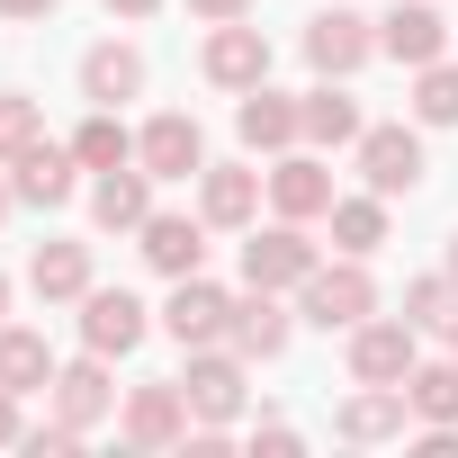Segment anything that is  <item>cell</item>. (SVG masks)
Returning a JSON list of instances; mask_svg holds the SVG:
<instances>
[{
	"mask_svg": "<svg viewBox=\"0 0 458 458\" xmlns=\"http://www.w3.org/2000/svg\"><path fill=\"white\" fill-rule=\"evenodd\" d=\"M369 315H377V279H369V261H360V252L315 261V279H306V324L351 333V324H369Z\"/></svg>",
	"mask_w": 458,
	"mask_h": 458,
	"instance_id": "cell-1",
	"label": "cell"
},
{
	"mask_svg": "<svg viewBox=\"0 0 458 458\" xmlns=\"http://www.w3.org/2000/svg\"><path fill=\"white\" fill-rule=\"evenodd\" d=\"M180 395H189V413H198V422H234V413H243V351H234V342L189 351Z\"/></svg>",
	"mask_w": 458,
	"mask_h": 458,
	"instance_id": "cell-2",
	"label": "cell"
},
{
	"mask_svg": "<svg viewBox=\"0 0 458 458\" xmlns=\"http://www.w3.org/2000/svg\"><path fill=\"white\" fill-rule=\"evenodd\" d=\"M225 324H234V297H225L207 270H189V279H171V306H162V333L180 342V351H207V342H225Z\"/></svg>",
	"mask_w": 458,
	"mask_h": 458,
	"instance_id": "cell-3",
	"label": "cell"
},
{
	"mask_svg": "<svg viewBox=\"0 0 458 458\" xmlns=\"http://www.w3.org/2000/svg\"><path fill=\"white\" fill-rule=\"evenodd\" d=\"M413 324L404 315H369V324H351V377L360 386H404L413 377Z\"/></svg>",
	"mask_w": 458,
	"mask_h": 458,
	"instance_id": "cell-4",
	"label": "cell"
},
{
	"mask_svg": "<svg viewBox=\"0 0 458 458\" xmlns=\"http://www.w3.org/2000/svg\"><path fill=\"white\" fill-rule=\"evenodd\" d=\"M306 279H315V243L297 216H279L270 234L243 243V288H306Z\"/></svg>",
	"mask_w": 458,
	"mask_h": 458,
	"instance_id": "cell-5",
	"label": "cell"
},
{
	"mask_svg": "<svg viewBox=\"0 0 458 458\" xmlns=\"http://www.w3.org/2000/svg\"><path fill=\"white\" fill-rule=\"evenodd\" d=\"M369 55H377V28H369L360 10H315V28H306V64H315L324 81H351Z\"/></svg>",
	"mask_w": 458,
	"mask_h": 458,
	"instance_id": "cell-6",
	"label": "cell"
},
{
	"mask_svg": "<svg viewBox=\"0 0 458 458\" xmlns=\"http://www.w3.org/2000/svg\"><path fill=\"white\" fill-rule=\"evenodd\" d=\"M360 180L377 198H413L422 189V135L413 126H369L360 135Z\"/></svg>",
	"mask_w": 458,
	"mask_h": 458,
	"instance_id": "cell-7",
	"label": "cell"
},
{
	"mask_svg": "<svg viewBox=\"0 0 458 458\" xmlns=\"http://www.w3.org/2000/svg\"><path fill=\"white\" fill-rule=\"evenodd\" d=\"M440 46H449V19L431 10V0H395V10L377 19V55H395L404 72H422V64H440Z\"/></svg>",
	"mask_w": 458,
	"mask_h": 458,
	"instance_id": "cell-8",
	"label": "cell"
},
{
	"mask_svg": "<svg viewBox=\"0 0 458 458\" xmlns=\"http://www.w3.org/2000/svg\"><path fill=\"white\" fill-rule=\"evenodd\" d=\"M135 162H144L153 180H189V171H207V135H198V117L162 108V117L135 135Z\"/></svg>",
	"mask_w": 458,
	"mask_h": 458,
	"instance_id": "cell-9",
	"label": "cell"
},
{
	"mask_svg": "<svg viewBox=\"0 0 458 458\" xmlns=\"http://www.w3.org/2000/svg\"><path fill=\"white\" fill-rule=\"evenodd\" d=\"M207 81H216V90H261V81H270V37L243 28V19H225V28L207 37Z\"/></svg>",
	"mask_w": 458,
	"mask_h": 458,
	"instance_id": "cell-10",
	"label": "cell"
},
{
	"mask_svg": "<svg viewBox=\"0 0 458 458\" xmlns=\"http://www.w3.org/2000/svg\"><path fill=\"white\" fill-rule=\"evenodd\" d=\"M135 342H144V306H135L126 288H90V297H81V351L126 360Z\"/></svg>",
	"mask_w": 458,
	"mask_h": 458,
	"instance_id": "cell-11",
	"label": "cell"
},
{
	"mask_svg": "<svg viewBox=\"0 0 458 458\" xmlns=\"http://www.w3.org/2000/svg\"><path fill=\"white\" fill-rule=\"evenodd\" d=\"M117 431H126L135 449H180V440H189V395H180V386H135L126 413H117Z\"/></svg>",
	"mask_w": 458,
	"mask_h": 458,
	"instance_id": "cell-12",
	"label": "cell"
},
{
	"mask_svg": "<svg viewBox=\"0 0 458 458\" xmlns=\"http://www.w3.org/2000/svg\"><path fill=\"white\" fill-rule=\"evenodd\" d=\"M234 135H243L252 153H288V144L306 135V108H297L288 90H270V81H261V90H243V108H234Z\"/></svg>",
	"mask_w": 458,
	"mask_h": 458,
	"instance_id": "cell-13",
	"label": "cell"
},
{
	"mask_svg": "<svg viewBox=\"0 0 458 458\" xmlns=\"http://www.w3.org/2000/svg\"><path fill=\"white\" fill-rule=\"evenodd\" d=\"M72 171H81V153H72V144H46V135H37V144H28V153L10 162V189H19L28 207H64V198L81 189Z\"/></svg>",
	"mask_w": 458,
	"mask_h": 458,
	"instance_id": "cell-14",
	"label": "cell"
},
{
	"mask_svg": "<svg viewBox=\"0 0 458 458\" xmlns=\"http://www.w3.org/2000/svg\"><path fill=\"white\" fill-rule=\"evenodd\" d=\"M162 279H189L207 270V216H144V243H135Z\"/></svg>",
	"mask_w": 458,
	"mask_h": 458,
	"instance_id": "cell-15",
	"label": "cell"
},
{
	"mask_svg": "<svg viewBox=\"0 0 458 458\" xmlns=\"http://www.w3.org/2000/svg\"><path fill=\"white\" fill-rule=\"evenodd\" d=\"M90 216L108 225V234H144V216H153V171H144V162H117V171H99V189H90Z\"/></svg>",
	"mask_w": 458,
	"mask_h": 458,
	"instance_id": "cell-16",
	"label": "cell"
},
{
	"mask_svg": "<svg viewBox=\"0 0 458 458\" xmlns=\"http://www.w3.org/2000/svg\"><path fill=\"white\" fill-rule=\"evenodd\" d=\"M225 342H234L243 360H279V351H288V306H279V288H243Z\"/></svg>",
	"mask_w": 458,
	"mask_h": 458,
	"instance_id": "cell-17",
	"label": "cell"
},
{
	"mask_svg": "<svg viewBox=\"0 0 458 458\" xmlns=\"http://www.w3.org/2000/svg\"><path fill=\"white\" fill-rule=\"evenodd\" d=\"M46 395H55V413H64V422H81V431L117 413V386H108V360H99V351H90V360H72V369H55V386H46Z\"/></svg>",
	"mask_w": 458,
	"mask_h": 458,
	"instance_id": "cell-18",
	"label": "cell"
},
{
	"mask_svg": "<svg viewBox=\"0 0 458 458\" xmlns=\"http://www.w3.org/2000/svg\"><path fill=\"white\" fill-rule=\"evenodd\" d=\"M135 90H144V55H135L126 37H108V46L81 55V99H90V108H117V99H135Z\"/></svg>",
	"mask_w": 458,
	"mask_h": 458,
	"instance_id": "cell-19",
	"label": "cell"
},
{
	"mask_svg": "<svg viewBox=\"0 0 458 458\" xmlns=\"http://www.w3.org/2000/svg\"><path fill=\"white\" fill-rule=\"evenodd\" d=\"M270 207H279V216H297V225L333 216V171H324L315 153H288V162L270 171Z\"/></svg>",
	"mask_w": 458,
	"mask_h": 458,
	"instance_id": "cell-20",
	"label": "cell"
},
{
	"mask_svg": "<svg viewBox=\"0 0 458 458\" xmlns=\"http://www.w3.org/2000/svg\"><path fill=\"white\" fill-rule=\"evenodd\" d=\"M28 288L46 306H81L90 297V243H37L28 252Z\"/></svg>",
	"mask_w": 458,
	"mask_h": 458,
	"instance_id": "cell-21",
	"label": "cell"
},
{
	"mask_svg": "<svg viewBox=\"0 0 458 458\" xmlns=\"http://www.w3.org/2000/svg\"><path fill=\"white\" fill-rule=\"evenodd\" d=\"M198 216H207V225H252V216H261V171H243V162L198 171Z\"/></svg>",
	"mask_w": 458,
	"mask_h": 458,
	"instance_id": "cell-22",
	"label": "cell"
},
{
	"mask_svg": "<svg viewBox=\"0 0 458 458\" xmlns=\"http://www.w3.org/2000/svg\"><path fill=\"white\" fill-rule=\"evenodd\" d=\"M297 108H306V144H360V135H369V117H360V99H351L342 81H315Z\"/></svg>",
	"mask_w": 458,
	"mask_h": 458,
	"instance_id": "cell-23",
	"label": "cell"
},
{
	"mask_svg": "<svg viewBox=\"0 0 458 458\" xmlns=\"http://www.w3.org/2000/svg\"><path fill=\"white\" fill-rule=\"evenodd\" d=\"M0 386H10V395H37V386H55V351H46V333H28V324H0Z\"/></svg>",
	"mask_w": 458,
	"mask_h": 458,
	"instance_id": "cell-24",
	"label": "cell"
},
{
	"mask_svg": "<svg viewBox=\"0 0 458 458\" xmlns=\"http://www.w3.org/2000/svg\"><path fill=\"white\" fill-rule=\"evenodd\" d=\"M404 422H413L404 386H360V395L342 404V440H395Z\"/></svg>",
	"mask_w": 458,
	"mask_h": 458,
	"instance_id": "cell-25",
	"label": "cell"
},
{
	"mask_svg": "<svg viewBox=\"0 0 458 458\" xmlns=\"http://www.w3.org/2000/svg\"><path fill=\"white\" fill-rule=\"evenodd\" d=\"M404 404H413V422H458V360H413Z\"/></svg>",
	"mask_w": 458,
	"mask_h": 458,
	"instance_id": "cell-26",
	"label": "cell"
},
{
	"mask_svg": "<svg viewBox=\"0 0 458 458\" xmlns=\"http://www.w3.org/2000/svg\"><path fill=\"white\" fill-rule=\"evenodd\" d=\"M333 243L360 252V261L386 243V198H377V189H369V198H333Z\"/></svg>",
	"mask_w": 458,
	"mask_h": 458,
	"instance_id": "cell-27",
	"label": "cell"
},
{
	"mask_svg": "<svg viewBox=\"0 0 458 458\" xmlns=\"http://www.w3.org/2000/svg\"><path fill=\"white\" fill-rule=\"evenodd\" d=\"M72 153H81V171H117V162H135V135L117 126V108H99V117L72 135Z\"/></svg>",
	"mask_w": 458,
	"mask_h": 458,
	"instance_id": "cell-28",
	"label": "cell"
},
{
	"mask_svg": "<svg viewBox=\"0 0 458 458\" xmlns=\"http://www.w3.org/2000/svg\"><path fill=\"white\" fill-rule=\"evenodd\" d=\"M413 117L422 126H458V64H422L413 72Z\"/></svg>",
	"mask_w": 458,
	"mask_h": 458,
	"instance_id": "cell-29",
	"label": "cell"
},
{
	"mask_svg": "<svg viewBox=\"0 0 458 458\" xmlns=\"http://www.w3.org/2000/svg\"><path fill=\"white\" fill-rule=\"evenodd\" d=\"M449 315H458V288H449V270L404 288V324H413V333H449Z\"/></svg>",
	"mask_w": 458,
	"mask_h": 458,
	"instance_id": "cell-30",
	"label": "cell"
},
{
	"mask_svg": "<svg viewBox=\"0 0 458 458\" xmlns=\"http://www.w3.org/2000/svg\"><path fill=\"white\" fill-rule=\"evenodd\" d=\"M37 135H46L37 99H28V90H0V162H19V153H28Z\"/></svg>",
	"mask_w": 458,
	"mask_h": 458,
	"instance_id": "cell-31",
	"label": "cell"
},
{
	"mask_svg": "<svg viewBox=\"0 0 458 458\" xmlns=\"http://www.w3.org/2000/svg\"><path fill=\"white\" fill-rule=\"evenodd\" d=\"M19 440H28V422H19V395L0 386V449H19Z\"/></svg>",
	"mask_w": 458,
	"mask_h": 458,
	"instance_id": "cell-32",
	"label": "cell"
},
{
	"mask_svg": "<svg viewBox=\"0 0 458 458\" xmlns=\"http://www.w3.org/2000/svg\"><path fill=\"white\" fill-rule=\"evenodd\" d=\"M189 10H198V19H216V28H225V19H243V10H252V0H189Z\"/></svg>",
	"mask_w": 458,
	"mask_h": 458,
	"instance_id": "cell-33",
	"label": "cell"
},
{
	"mask_svg": "<svg viewBox=\"0 0 458 458\" xmlns=\"http://www.w3.org/2000/svg\"><path fill=\"white\" fill-rule=\"evenodd\" d=\"M0 19H55V0H0Z\"/></svg>",
	"mask_w": 458,
	"mask_h": 458,
	"instance_id": "cell-34",
	"label": "cell"
},
{
	"mask_svg": "<svg viewBox=\"0 0 458 458\" xmlns=\"http://www.w3.org/2000/svg\"><path fill=\"white\" fill-rule=\"evenodd\" d=\"M162 0H108V19H153Z\"/></svg>",
	"mask_w": 458,
	"mask_h": 458,
	"instance_id": "cell-35",
	"label": "cell"
},
{
	"mask_svg": "<svg viewBox=\"0 0 458 458\" xmlns=\"http://www.w3.org/2000/svg\"><path fill=\"white\" fill-rule=\"evenodd\" d=\"M440 270H449V288H458V234H449V261H440Z\"/></svg>",
	"mask_w": 458,
	"mask_h": 458,
	"instance_id": "cell-36",
	"label": "cell"
},
{
	"mask_svg": "<svg viewBox=\"0 0 458 458\" xmlns=\"http://www.w3.org/2000/svg\"><path fill=\"white\" fill-rule=\"evenodd\" d=\"M10 198H19V189H10V180H0V216H10Z\"/></svg>",
	"mask_w": 458,
	"mask_h": 458,
	"instance_id": "cell-37",
	"label": "cell"
},
{
	"mask_svg": "<svg viewBox=\"0 0 458 458\" xmlns=\"http://www.w3.org/2000/svg\"><path fill=\"white\" fill-rule=\"evenodd\" d=\"M449 360H458V315H449Z\"/></svg>",
	"mask_w": 458,
	"mask_h": 458,
	"instance_id": "cell-38",
	"label": "cell"
},
{
	"mask_svg": "<svg viewBox=\"0 0 458 458\" xmlns=\"http://www.w3.org/2000/svg\"><path fill=\"white\" fill-rule=\"evenodd\" d=\"M0 315H10V279H0Z\"/></svg>",
	"mask_w": 458,
	"mask_h": 458,
	"instance_id": "cell-39",
	"label": "cell"
}]
</instances>
